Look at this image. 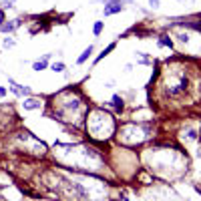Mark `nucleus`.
Returning a JSON list of instances; mask_svg holds the SVG:
<instances>
[{
	"instance_id": "obj_13",
	"label": "nucleus",
	"mask_w": 201,
	"mask_h": 201,
	"mask_svg": "<svg viewBox=\"0 0 201 201\" xmlns=\"http://www.w3.org/2000/svg\"><path fill=\"white\" fill-rule=\"evenodd\" d=\"M199 155H201V151H199Z\"/></svg>"
},
{
	"instance_id": "obj_9",
	"label": "nucleus",
	"mask_w": 201,
	"mask_h": 201,
	"mask_svg": "<svg viewBox=\"0 0 201 201\" xmlns=\"http://www.w3.org/2000/svg\"><path fill=\"white\" fill-rule=\"evenodd\" d=\"M53 71L54 72H62V71H64V64H62V62H54V64H53Z\"/></svg>"
},
{
	"instance_id": "obj_1",
	"label": "nucleus",
	"mask_w": 201,
	"mask_h": 201,
	"mask_svg": "<svg viewBox=\"0 0 201 201\" xmlns=\"http://www.w3.org/2000/svg\"><path fill=\"white\" fill-rule=\"evenodd\" d=\"M121 10H123L121 2H111L109 6H105V16H111V14H115V12H121Z\"/></svg>"
},
{
	"instance_id": "obj_3",
	"label": "nucleus",
	"mask_w": 201,
	"mask_h": 201,
	"mask_svg": "<svg viewBox=\"0 0 201 201\" xmlns=\"http://www.w3.org/2000/svg\"><path fill=\"white\" fill-rule=\"evenodd\" d=\"M22 105H24L26 111H32V109H38L40 103H38V100H34V99H28V100H22Z\"/></svg>"
},
{
	"instance_id": "obj_4",
	"label": "nucleus",
	"mask_w": 201,
	"mask_h": 201,
	"mask_svg": "<svg viewBox=\"0 0 201 201\" xmlns=\"http://www.w3.org/2000/svg\"><path fill=\"white\" fill-rule=\"evenodd\" d=\"M46 58H48V54L42 58V60H36V62H34L32 68H34V71H42V68H46Z\"/></svg>"
},
{
	"instance_id": "obj_7",
	"label": "nucleus",
	"mask_w": 201,
	"mask_h": 201,
	"mask_svg": "<svg viewBox=\"0 0 201 201\" xmlns=\"http://www.w3.org/2000/svg\"><path fill=\"white\" fill-rule=\"evenodd\" d=\"M113 48H115V44H109V46H107V48H105V50H103V53H100V54H99V57H97V60H100V58H105V57H107V54H109V53H111V50H113Z\"/></svg>"
},
{
	"instance_id": "obj_2",
	"label": "nucleus",
	"mask_w": 201,
	"mask_h": 201,
	"mask_svg": "<svg viewBox=\"0 0 201 201\" xmlns=\"http://www.w3.org/2000/svg\"><path fill=\"white\" fill-rule=\"evenodd\" d=\"M8 82H10V86H12V91H14L16 95H28V93H30V89H28V86H18L14 81H12V79H10Z\"/></svg>"
},
{
	"instance_id": "obj_10",
	"label": "nucleus",
	"mask_w": 201,
	"mask_h": 201,
	"mask_svg": "<svg viewBox=\"0 0 201 201\" xmlns=\"http://www.w3.org/2000/svg\"><path fill=\"white\" fill-rule=\"evenodd\" d=\"M100 30H103V22H97L95 26H93V32H95V34H100Z\"/></svg>"
},
{
	"instance_id": "obj_11",
	"label": "nucleus",
	"mask_w": 201,
	"mask_h": 201,
	"mask_svg": "<svg viewBox=\"0 0 201 201\" xmlns=\"http://www.w3.org/2000/svg\"><path fill=\"white\" fill-rule=\"evenodd\" d=\"M16 24H18V22H14V24H12V22H8V24H2V30H12V28L16 26Z\"/></svg>"
},
{
	"instance_id": "obj_12",
	"label": "nucleus",
	"mask_w": 201,
	"mask_h": 201,
	"mask_svg": "<svg viewBox=\"0 0 201 201\" xmlns=\"http://www.w3.org/2000/svg\"><path fill=\"white\" fill-rule=\"evenodd\" d=\"M4 95H6V91L2 89V86H0V97H4Z\"/></svg>"
},
{
	"instance_id": "obj_6",
	"label": "nucleus",
	"mask_w": 201,
	"mask_h": 201,
	"mask_svg": "<svg viewBox=\"0 0 201 201\" xmlns=\"http://www.w3.org/2000/svg\"><path fill=\"white\" fill-rule=\"evenodd\" d=\"M91 53H93V46H89V48H86V50H85V53H82L81 57H79V62H85L86 58L91 57Z\"/></svg>"
},
{
	"instance_id": "obj_5",
	"label": "nucleus",
	"mask_w": 201,
	"mask_h": 201,
	"mask_svg": "<svg viewBox=\"0 0 201 201\" xmlns=\"http://www.w3.org/2000/svg\"><path fill=\"white\" fill-rule=\"evenodd\" d=\"M113 107H115L117 113L123 111V100H121V97H113Z\"/></svg>"
},
{
	"instance_id": "obj_8",
	"label": "nucleus",
	"mask_w": 201,
	"mask_h": 201,
	"mask_svg": "<svg viewBox=\"0 0 201 201\" xmlns=\"http://www.w3.org/2000/svg\"><path fill=\"white\" fill-rule=\"evenodd\" d=\"M159 44H161V46H173V42L167 38V36H161V38H159Z\"/></svg>"
}]
</instances>
